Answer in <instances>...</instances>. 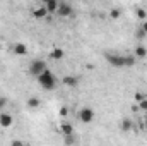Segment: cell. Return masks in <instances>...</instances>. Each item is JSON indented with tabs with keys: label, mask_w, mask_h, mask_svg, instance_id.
I'll return each mask as SVG.
<instances>
[{
	"label": "cell",
	"mask_w": 147,
	"mask_h": 146,
	"mask_svg": "<svg viewBox=\"0 0 147 146\" xmlns=\"http://www.w3.org/2000/svg\"><path fill=\"white\" fill-rule=\"evenodd\" d=\"M38 83H39V86L43 88V89H53L55 86H57V79H55V76L51 71H45V72L41 74V76H38Z\"/></svg>",
	"instance_id": "6da1fadb"
},
{
	"label": "cell",
	"mask_w": 147,
	"mask_h": 146,
	"mask_svg": "<svg viewBox=\"0 0 147 146\" xmlns=\"http://www.w3.org/2000/svg\"><path fill=\"white\" fill-rule=\"evenodd\" d=\"M105 57H106L108 64L113 65V67H116V69L125 67V55H120V53H106Z\"/></svg>",
	"instance_id": "7a4b0ae2"
},
{
	"label": "cell",
	"mask_w": 147,
	"mask_h": 146,
	"mask_svg": "<svg viewBox=\"0 0 147 146\" xmlns=\"http://www.w3.org/2000/svg\"><path fill=\"white\" fill-rule=\"evenodd\" d=\"M46 71V64H45V60H33L31 62V65H29V72L33 74V76H41V74Z\"/></svg>",
	"instance_id": "3957f363"
},
{
	"label": "cell",
	"mask_w": 147,
	"mask_h": 146,
	"mask_svg": "<svg viewBox=\"0 0 147 146\" xmlns=\"http://www.w3.org/2000/svg\"><path fill=\"white\" fill-rule=\"evenodd\" d=\"M79 119H80V122H84V124H91L92 119H94V110L89 108V107L82 108L79 112Z\"/></svg>",
	"instance_id": "277c9868"
},
{
	"label": "cell",
	"mask_w": 147,
	"mask_h": 146,
	"mask_svg": "<svg viewBox=\"0 0 147 146\" xmlns=\"http://www.w3.org/2000/svg\"><path fill=\"white\" fill-rule=\"evenodd\" d=\"M57 14L62 16V17H70V16H74V7L70 3H67V2H62V3L58 5Z\"/></svg>",
	"instance_id": "5b68a950"
},
{
	"label": "cell",
	"mask_w": 147,
	"mask_h": 146,
	"mask_svg": "<svg viewBox=\"0 0 147 146\" xmlns=\"http://www.w3.org/2000/svg\"><path fill=\"white\" fill-rule=\"evenodd\" d=\"M12 122H14V119H12L10 113H5V112L0 113V126H2V127H10Z\"/></svg>",
	"instance_id": "8992f818"
},
{
	"label": "cell",
	"mask_w": 147,
	"mask_h": 146,
	"mask_svg": "<svg viewBox=\"0 0 147 146\" xmlns=\"http://www.w3.org/2000/svg\"><path fill=\"white\" fill-rule=\"evenodd\" d=\"M60 131L63 136H74V126L70 122H62L60 124Z\"/></svg>",
	"instance_id": "52a82bcc"
},
{
	"label": "cell",
	"mask_w": 147,
	"mask_h": 146,
	"mask_svg": "<svg viewBox=\"0 0 147 146\" xmlns=\"http://www.w3.org/2000/svg\"><path fill=\"white\" fill-rule=\"evenodd\" d=\"M58 5H60V3H58L57 0H46V3H45L43 7L46 9V12H57V10H58Z\"/></svg>",
	"instance_id": "ba28073f"
},
{
	"label": "cell",
	"mask_w": 147,
	"mask_h": 146,
	"mask_svg": "<svg viewBox=\"0 0 147 146\" xmlns=\"http://www.w3.org/2000/svg\"><path fill=\"white\" fill-rule=\"evenodd\" d=\"M62 83L65 84V86H69V88H75L77 86V77H74V76H65L63 79H62Z\"/></svg>",
	"instance_id": "9c48e42d"
},
{
	"label": "cell",
	"mask_w": 147,
	"mask_h": 146,
	"mask_svg": "<svg viewBox=\"0 0 147 146\" xmlns=\"http://www.w3.org/2000/svg\"><path fill=\"white\" fill-rule=\"evenodd\" d=\"M50 57H51L53 60H62V59H63V50H62V48H53L51 53H50Z\"/></svg>",
	"instance_id": "30bf717a"
},
{
	"label": "cell",
	"mask_w": 147,
	"mask_h": 146,
	"mask_svg": "<svg viewBox=\"0 0 147 146\" xmlns=\"http://www.w3.org/2000/svg\"><path fill=\"white\" fill-rule=\"evenodd\" d=\"M14 52H16L17 55H26V53H28V48H26V45H22V43H16Z\"/></svg>",
	"instance_id": "8fae6325"
},
{
	"label": "cell",
	"mask_w": 147,
	"mask_h": 146,
	"mask_svg": "<svg viewBox=\"0 0 147 146\" xmlns=\"http://www.w3.org/2000/svg\"><path fill=\"white\" fill-rule=\"evenodd\" d=\"M46 14H48V12H46V9H45V7H38V9L33 10V16H34L36 19H43Z\"/></svg>",
	"instance_id": "7c38bea8"
},
{
	"label": "cell",
	"mask_w": 147,
	"mask_h": 146,
	"mask_svg": "<svg viewBox=\"0 0 147 146\" xmlns=\"http://www.w3.org/2000/svg\"><path fill=\"white\" fill-rule=\"evenodd\" d=\"M147 55V48L146 46H142V45H139L137 48H135V57H139V59H144Z\"/></svg>",
	"instance_id": "4fadbf2b"
},
{
	"label": "cell",
	"mask_w": 147,
	"mask_h": 146,
	"mask_svg": "<svg viewBox=\"0 0 147 146\" xmlns=\"http://www.w3.org/2000/svg\"><path fill=\"white\" fill-rule=\"evenodd\" d=\"M28 107H29V108H38V107H39V100H38V98H34V96H33V98H29V100H28Z\"/></svg>",
	"instance_id": "5bb4252c"
},
{
	"label": "cell",
	"mask_w": 147,
	"mask_h": 146,
	"mask_svg": "<svg viewBox=\"0 0 147 146\" xmlns=\"http://www.w3.org/2000/svg\"><path fill=\"white\" fill-rule=\"evenodd\" d=\"M135 64V57L134 55H125V67H132Z\"/></svg>",
	"instance_id": "9a60e30c"
},
{
	"label": "cell",
	"mask_w": 147,
	"mask_h": 146,
	"mask_svg": "<svg viewBox=\"0 0 147 146\" xmlns=\"http://www.w3.org/2000/svg\"><path fill=\"white\" fill-rule=\"evenodd\" d=\"M121 129H123V131H130V129H132V120H130V119H125V120L121 122Z\"/></svg>",
	"instance_id": "2e32d148"
},
{
	"label": "cell",
	"mask_w": 147,
	"mask_h": 146,
	"mask_svg": "<svg viewBox=\"0 0 147 146\" xmlns=\"http://www.w3.org/2000/svg\"><path fill=\"white\" fill-rule=\"evenodd\" d=\"M110 17H113V19L120 17V9H111L110 10Z\"/></svg>",
	"instance_id": "e0dca14e"
},
{
	"label": "cell",
	"mask_w": 147,
	"mask_h": 146,
	"mask_svg": "<svg viewBox=\"0 0 147 146\" xmlns=\"http://www.w3.org/2000/svg\"><path fill=\"white\" fill-rule=\"evenodd\" d=\"M137 17H139V19H146L147 12L144 10V9H139V10H137Z\"/></svg>",
	"instance_id": "ac0fdd59"
},
{
	"label": "cell",
	"mask_w": 147,
	"mask_h": 146,
	"mask_svg": "<svg viewBox=\"0 0 147 146\" xmlns=\"http://www.w3.org/2000/svg\"><path fill=\"white\" fill-rule=\"evenodd\" d=\"M74 143H75L74 136H65V145H67V146H72Z\"/></svg>",
	"instance_id": "d6986e66"
},
{
	"label": "cell",
	"mask_w": 147,
	"mask_h": 146,
	"mask_svg": "<svg viewBox=\"0 0 147 146\" xmlns=\"http://www.w3.org/2000/svg\"><path fill=\"white\" fill-rule=\"evenodd\" d=\"M5 105H7V98L5 96H0V110L5 108Z\"/></svg>",
	"instance_id": "ffe728a7"
},
{
	"label": "cell",
	"mask_w": 147,
	"mask_h": 146,
	"mask_svg": "<svg viewBox=\"0 0 147 146\" xmlns=\"http://www.w3.org/2000/svg\"><path fill=\"white\" fill-rule=\"evenodd\" d=\"M139 108H140V110H146V112H147V98H146V100H142V102L139 103Z\"/></svg>",
	"instance_id": "44dd1931"
},
{
	"label": "cell",
	"mask_w": 147,
	"mask_h": 146,
	"mask_svg": "<svg viewBox=\"0 0 147 146\" xmlns=\"http://www.w3.org/2000/svg\"><path fill=\"white\" fill-rule=\"evenodd\" d=\"M135 100L140 103L142 100H146V95H142V93H135Z\"/></svg>",
	"instance_id": "7402d4cb"
},
{
	"label": "cell",
	"mask_w": 147,
	"mask_h": 146,
	"mask_svg": "<svg viewBox=\"0 0 147 146\" xmlns=\"http://www.w3.org/2000/svg\"><path fill=\"white\" fill-rule=\"evenodd\" d=\"M10 146H24V143H22V141H19V139H14V141L10 143Z\"/></svg>",
	"instance_id": "603a6c76"
},
{
	"label": "cell",
	"mask_w": 147,
	"mask_h": 146,
	"mask_svg": "<svg viewBox=\"0 0 147 146\" xmlns=\"http://www.w3.org/2000/svg\"><path fill=\"white\" fill-rule=\"evenodd\" d=\"M144 36H146V33L142 29H137V38H144Z\"/></svg>",
	"instance_id": "cb8c5ba5"
},
{
	"label": "cell",
	"mask_w": 147,
	"mask_h": 146,
	"mask_svg": "<svg viewBox=\"0 0 147 146\" xmlns=\"http://www.w3.org/2000/svg\"><path fill=\"white\" fill-rule=\"evenodd\" d=\"M140 29H142V31H144V33L147 35V23H142V26H140Z\"/></svg>",
	"instance_id": "d4e9b609"
},
{
	"label": "cell",
	"mask_w": 147,
	"mask_h": 146,
	"mask_svg": "<svg viewBox=\"0 0 147 146\" xmlns=\"http://www.w3.org/2000/svg\"><path fill=\"white\" fill-rule=\"evenodd\" d=\"M60 113H62V115H67V113H69V108H65V107H63V108L60 110Z\"/></svg>",
	"instance_id": "484cf974"
},
{
	"label": "cell",
	"mask_w": 147,
	"mask_h": 146,
	"mask_svg": "<svg viewBox=\"0 0 147 146\" xmlns=\"http://www.w3.org/2000/svg\"><path fill=\"white\" fill-rule=\"evenodd\" d=\"M144 127H146V131H147V119H146V124H144Z\"/></svg>",
	"instance_id": "4316f807"
},
{
	"label": "cell",
	"mask_w": 147,
	"mask_h": 146,
	"mask_svg": "<svg viewBox=\"0 0 147 146\" xmlns=\"http://www.w3.org/2000/svg\"><path fill=\"white\" fill-rule=\"evenodd\" d=\"M0 50H2V45H0Z\"/></svg>",
	"instance_id": "83f0119b"
}]
</instances>
